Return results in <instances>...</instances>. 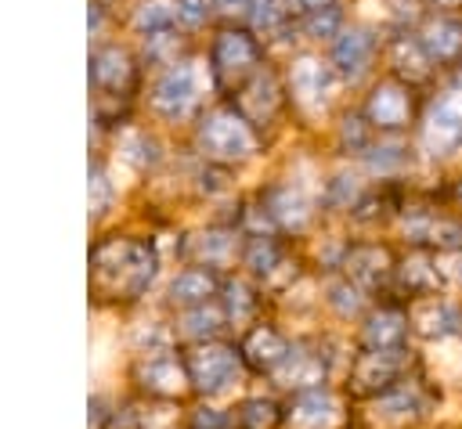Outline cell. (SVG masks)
I'll list each match as a JSON object with an SVG mask.
<instances>
[{"label": "cell", "mask_w": 462, "mask_h": 429, "mask_svg": "<svg viewBox=\"0 0 462 429\" xmlns=\"http://www.w3.org/2000/svg\"><path fill=\"white\" fill-rule=\"evenodd\" d=\"M411 112H415V105H411V87H404V83L393 79V76H390V79H379V83L372 87L368 101H365V119H368V126L379 130V133H401V130H408Z\"/></svg>", "instance_id": "8992f818"}, {"label": "cell", "mask_w": 462, "mask_h": 429, "mask_svg": "<svg viewBox=\"0 0 462 429\" xmlns=\"http://www.w3.org/2000/svg\"><path fill=\"white\" fill-rule=\"evenodd\" d=\"M137 79V65L126 47L119 43H101L90 50V87L97 97H126Z\"/></svg>", "instance_id": "52a82bcc"}, {"label": "cell", "mask_w": 462, "mask_h": 429, "mask_svg": "<svg viewBox=\"0 0 462 429\" xmlns=\"http://www.w3.org/2000/svg\"><path fill=\"white\" fill-rule=\"evenodd\" d=\"M195 252H199V260H206V263H224V260L235 252V238H231L227 231H206V234L195 238Z\"/></svg>", "instance_id": "4dcf8cb0"}, {"label": "cell", "mask_w": 462, "mask_h": 429, "mask_svg": "<svg viewBox=\"0 0 462 429\" xmlns=\"http://www.w3.org/2000/svg\"><path fill=\"white\" fill-rule=\"evenodd\" d=\"M249 4L253 0H213V7H220V11H249Z\"/></svg>", "instance_id": "ab89813d"}, {"label": "cell", "mask_w": 462, "mask_h": 429, "mask_svg": "<svg viewBox=\"0 0 462 429\" xmlns=\"http://www.w3.org/2000/svg\"><path fill=\"white\" fill-rule=\"evenodd\" d=\"M458 332H462V321H458Z\"/></svg>", "instance_id": "ee69618b"}, {"label": "cell", "mask_w": 462, "mask_h": 429, "mask_svg": "<svg viewBox=\"0 0 462 429\" xmlns=\"http://www.w3.org/2000/svg\"><path fill=\"white\" fill-rule=\"evenodd\" d=\"M430 4H437V7H458L462 0H430Z\"/></svg>", "instance_id": "b9f144b4"}, {"label": "cell", "mask_w": 462, "mask_h": 429, "mask_svg": "<svg viewBox=\"0 0 462 429\" xmlns=\"http://www.w3.org/2000/svg\"><path fill=\"white\" fill-rule=\"evenodd\" d=\"M148 105L152 112L162 119V123H180L195 112L199 105V76H195V65L191 61H177V65H166L152 90H148Z\"/></svg>", "instance_id": "5b68a950"}, {"label": "cell", "mask_w": 462, "mask_h": 429, "mask_svg": "<svg viewBox=\"0 0 462 429\" xmlns=\"http://www.w3.org/2000/svg\"><path fill=\"white\" fill-rule=\"evenodd\" d=\"M195 141H199L202 155H206L209 162H217V166L245 162V159L256 151V133H253V126H249L235 108L206 112V115L199 119Z\"/></svg>", "instance_id": "3957f363"}, {"label": "cell", "mask_w": 462, "mask_h": 429, "mask_svg": "<svg viewBox=\"0 0 462 429\" xmlns=\"http://www.w3.org/2000/svg\"><path fill=\"white\" fill-rule=\"evenodd\" d=\"M94 288L112 299H137L155 278V252L137 238H101L90 252Z\"/></svg>", "instance_id": "6da1fadb"}, {"label": "cell", "mask_w": 462, "mask_h": 429, "mask_svg": "<svg viewBox=\"0 0 462 429\" xmlns=\"http://www.w3.org/2000/svg\"><path fill=\"white\" fill-rule=\"evenodd\" d=\"M227 314L235 317V321H245L253 310H256V296H253V288L245 285V281H235V285H227Z\"/></svg>", "instance_id": "e575fe53"}, {"label": "cell", "mask_w": 462, "mask_h": 429, "mask_svg": "<svg viewBox=\"0 0 462 429\" xmlns=\"http://www.w3.org/2000/svg\"><path fill=\"white\" fill-rule=\"evenodd\" d=\"M220 324H224V314L217 306H206V303L191 306L184 314V335H191V339H209L220 332Z\"/></svg>", "instance_id": "f546056e"}, {"label": "cell", "mask_w": 462, "mask_h": 429, "mask_svg": "<svg viewBox=\"0 0 462 429\" xmlns=\"http://www.w3.org/2000/svg\"><path fill=\"white\" fill-rule=\"evenodd\" d=\"M437 270H440V281H448V285H462V249H455V252H440V256H437Z\"/></svg>", "instance_id": "f35d334b"}, {"label": "cell", "mask_w": 462, "mask_h": 429, "mask_svg": "<svg viewBox=\"0 0 462 429\" xmlns=\"http://www.w3.org/2000/svg\"><path fill=\"white\" fill-rule=\"evenodd\" d=\"M386 65H390V76L401 79L404 87H419L433 76V58L426 54L419 32H393L386 40Z\"/></svg>", "instance_id": "30bf717a"}, {"label": "cell", "mask_w": 462, "mask_h": 429, "mask_svg": "<svg viewBox=\"0 0 462 429\" xmlns=\"http://www.w3.org/2000/svg\"><path fill=\"white\" fill-rule=\"evenodd\" d=\"M336 0H300V7L310 14V11H321V7H332Z\"/></svg>", "instance_id": "60d3db41"}, {"label": "cell", "mask_w": 462, "mask_h": 429, "mask_svg": "<svg viewBox=\"0 0 462 429\" xmlns=\"http://www.w3.org/2000/svg\"><path fill=\"white\" fill-rule=\"evenodd\" d=\"M177 22V11L170 0H144L137 11H134V29L148 40V36H159V32H170Z\"/></svg>", "instance_id": "484cf974"}, {"label": "cell", "mask_w": 462, "mask_h": 429, "mask_svg": "<svg viewBox=\"0 0 462 429\" xmlns=\"http://www.w3.org/2000/svg\"><path fill=\"white\" fill-rule=\"evenodd\" d=\"M263 209H267V216H271L278 227H285V231H307V224L314 220L310 198H307L300 187H292V184H274V187H267Z\"/></svg>", "instance_id": "2e32d148"}, {"label": "cell", "mask_w": 462, "mask_h": 429, "mask_svg": "<svg viewBox=\"0 0 462 429\" xmlns=\"http://www.w3.org/2000/svg\"><path fill=\"white\" fill-rule=\"evenodd\" d=\"M458 198H462V184H458Z\"/></svg>", "instance_id": "7bdbcfd3"}, {"label": "cell", "mask_w": 462, "mask_h": 429, "mask_svg": "<svg viewBox=\"0 0 462 429\" xmlns=\"http://www.w3.org/2000/svg\"><path fill=\"white\" fill-rule=\"evenodd\" d=\"M365 162L375 169V173H390V169H397L401 162H404V148L401 144H368V151H365Z\"/></svg>", "instance_id": "836d02e7"}, {"label": "cell", "mask_w": 462, "mask_h": 429, "mask_svg": "<svg viewBox=\"0 0 462 429\" xmlns=\"http://www.w3.org/2000/svg\"><path fill=\"white\" fill-rule=\"evenodd\" d=\"M404 350H365L357 353L354 368H350V382L357 393H386L397 386V375L404 368Z\"/></svg>", "instance_id": "8fae6325"}, {"label": "cell", "mask_w": 462, "mask_h": 429, "mask_svg": "<svg viewBox=\"0 0 462 429\" xmlns=\"http://www.w3.org/2000/svg\"><path fill=\"white\" fill-rule=\"evenodd\" d=\"M282 83L271 68H260L242 90H235V112L249 123V126H267L278 108H282Z\"/></svg>", "instance_id": "9c48e42d"}, {"label": "cell", "mask_w": 462, "mask_h": 429, "mask_svg": "<svg viewBox=\"0 0 462 429\" xmlns=\"http://www.w3.org/2000/svg\"><path fill=\"white\" fill-rule=\"evenodd\" d=\"M245 14H249L253 29L263 32V36L278 32V29L289 22V7H285V0H253Z\"/></svg>", "instance_id": "83f0119b"}, {"label": "cell", "mask_w": 462, "mask_h": 429, "mask_svg": "<svg viewBox=\"0 0 462 429\" xmlns=\"http://www.w3.org/2000/svg\"><path fill=\"white\" fill-rule=\"evenodd\" d=\"M419 40L433 58V65H462V18L433 14L422 22Z\"/></svg>", "instance_id": "9a60e30c"}, {"label": "cell", "mask_w": 462, "mask_h": 429, "mask_svg": "<svg viewBox=\"0 0 462 429\" xmlns=\"http://www.w3.org/2000/svg\"><path fill=\"white\" fill-rule=\"evenodd\" d=\"M339 79H343V76L336 72V65H332V61H321L318 54H300V58H292V65H289V72H285L289 97H292L303 112H310V115L325 112V108L336 101Z\"/></svg>", "instance_id": "277c9868"}, {"label": "cell", "mask_w": 462, "mask_h": 429, "mask_svg": "<svg viewBox=\"0 0 462 429\" xmlns=\"http://www.w3.org/2000/svg\"><path fill=\"white\" fill-rule=\"evenodd\" d=\"M173 11H177V22H184L188 29H199L209 18L213 0H173Z\"/></svg>", "instance_id": "d590c367"}, {"label": "cell", "mask_w": 462, "mask_h": 429, "mask_svg": "<svg viewBox=\"0 0 462 429\" xmlns=\"http://www.w3.org/2000/svg\"><path fill=\"white\" fill-rule=\"evenodd\" d=\"M458 321H462V314H458L451 303L437 299V296L415 299L411 310H408V324H411L422 339H448L451 332H458Z\"/></svg>", "instance_id": "e0dca14e"}, {"label": "cell", "mask_w": 462, "mask_h": 429, "mask_svg": "<svg viewBox=\"0 0 462 429\" xmlns=\"http://www.w3.org/2000/svg\"><path fill=\"white\" fill-rule=\"evenodd\" d=\"M404 234L419 245H433L440 252L462 249V220L440 216L433 209H408L404 213Z\"/></svg>", "instance_id": "7c38bea8"}, {"label": "cell", "mask_w": 462, "mask_h": 429, "mask_svg": "<svg viewBox=\"0 0 462 429\" xmlns=\"http://www.w3.org/2000/svg\"><path fill=\"white\" fill-rule=\"evenodd\" d=\"M368 133H372V126H368V119L365 115H350L346 123H343V130H339V144L346 148V151H357V155H365L368 151Z\"/></svg>", "instance_id": "d6a6232c"}, {"label": "cell", "mask_w": 462, "mask_h": 429, "mask_svg": "<svg viewBox=\"0 0 462 429\" xmlns=\"http://www.w3.org/2000/svg\"><path fill=\"white\" fill-rule=\"evenodd\" d=\"M303 32L310 40H339L343 32V11L332 4V7H321V11H310L303 18Z\"/></svg>", "instance_id": "f1b7e54d"}, {"label": "cell", "mask_w": 462, "mask_h": 429, "mask_svg": "<svg viewBox=\"0 0 462 429\" xmlns=\"http://www.w3.org/2000/svg\"><path fill=\"white\" fill-rule=\"evenodd\" d=\"M339 418V400L328 389H303L289 411L296 429H332Z\"/></svg>", "instance_id": "d6986e66"}, {"label": "cell", "mask_w": 462, "mask_h": 429, "mask_svg": "<svg viewBox=\"0 0 462 429\" xmlns=\"http://www.w3.org/2000/svg\"><path fill=\"white\" fill-rule=\"evenodd\" d=\"M263 68V47L249 29L224 25L209 43V72L217 90L235 94Z\"/></svg>", "instance_id": "7a4b0ae2"}, {"label": "cell", "mask_w": 462, "mask_h": 429, "mask_svg": "<svg viewBox=\"0 0 462 429\" xmlns=\"http://www.w3.org/2000/svg\"><path fill=\"white\" fill-rule=\"evenodd\" d=\"M108 195H112V184H108L105 169L94 162V166H90V213H94V216H101V213L108 209Z\"/></svg>", "instance_id": "8d00e7d4"}, {"label": "cell", "mask_w": 462, "mask_h": 429, "mask_svg": "<svg viewBox=\"0 0 462 429\" xmlns=\"http://www.w3.org/2000/svg\"><path fill=\"white\" fill-rule=\"evenodd\" d=\"M242 418L253 425V429H263L274 422V404L271 400H245L242 404Z\"/></svg>", "instance_id": "74e56055"}, {"label": "cell", "mask_w": 462, "mask_h": 429, "mask_svg": "<svg viewBox=\"0 0 462 429\" xmlns=\"http://www.w3.org/2000/svg\"><path fill=\"white\" fill-rule=\"evenodd\" d=\"M397 281L411 299H426L437 292L440 285V270H437V256L430 252H411L401 267H397Z\"/></svg>", "instance_id": "44dd1931"}, {"label": "cell", "mask_w": 462, "mask_h": 429, "mask_svg": "<svg viewBox=\"0 0 462 429\" xmlns=\"http://www.w3.org/2000/svg\"><path fill=\"white\" fill-rule=\"evenodd\" d=\"M321 375H325L321 353H307V350H289V357L278 368V379L285 386H314L321 382Z\"/></svg>", "instance_id": "cb8c5ba5"}, {"label": "cell", "mask_w": 462, "mask_h": 429, "mask_svg": "<svg viewBox=\"0 0 462 429\" xmlns=\"http://www.w3.org/2000/svg\"><path fill=\"white\" fill-rule=\"evenodd\" d=\"M343 270H346V278L357 285V288H372V285H379L390 270H397L393 267V252L386 249V245H379V242H361V245H350L346 252H343Z\"/></svg>", "instance_id": "5bb4252c"}, {"label": "cell", "mask_w": 462, "mask_h": 429, "mask_svg": "<svg viewBox=\"0 0 462 429\" xmlns=\"http://www.w3.org/2000/svg\"><path fill=\"white\" fill-rule=\"evenodd\" d=\"M242 371V357L231 346H217L206 342L188 357V379L202 389V393H224L231 389V382Z\"/></svg>", "instance_id": "ba28073f"}, {"label": "cell", "mask_w": 462, "mask_h": 429, "mask_svg": "<svg viewBox=\"0 0 462 429\" xmlns=\"http://www.w3.org/2000/svg\"><path fill=\"white\" fill-rule=\"evenodd\" d=\"M408 314L401 310H375L368 321H365V346L368 350H404V339H408Z\"/></svg>", "instance_id": "ffe728a7"}, {"label": "cell", "mask_w": 462, "mask_h": 429, "mask_svg": "<svg viewBox=\"0 0 462 429\" xmlns=\"http://www.w3.org/2000/svg\"><path fill=\"white\" fill-rule=\"evenodd\" d=\"M361 303H365V296H361L357 285H350V281H336V285H328V306H332L336 314L350 317V314L361 310Z\"/></svg>", "instance_id": "1f68e13d"}, {"label": "cell", "mask_w": 462, "mask_h": 429, "mask_svg": "<svg viewBox=\"0 0 462 429\" xmlns=\"http://www.w3.org/2000/svg\"><path fill=\"white\" fill-rule=\"evenodd\" d=\"M141 379H144V386H152L155 393H180L188 371L177 364V357H170V353H152V357L141 364Z\"/></svg>", "instance_id": "603a6c76"}, {"label": "cell", "mask_w": 462, "mask_h": 429, "mask_svg": "<svg viewBox=\"0 0 462 429\" xmlns=\"http://www.w3.org/2000/svg\"><path fill=\"white\" fill-rule=\"evenodd\" d=\"M422 407L426 404H422L419 389L415 386H401V382L375 397V415H383V418H415V415H422Z\"/></svg>", "instance_id": "d4e9b609"}, {"label": "cell", "mask_w": 462, "mask_h": 429, "mask_svg": "<svg viewBox=\"0 0 462 429\" xmlns=\"http://www.w3.org/2000/svg\"><path fill=\"white\" fill-rule=\"evenodd\" d=\"M245 267L260 278L274 274V267H285V256H282V245L274 238H263V234H253V242L245 245Z\"/></svg>", "instance_id": "4316f807"}, {"label": "cell", "mask_w": 462, "mask_h": 429, "mask_svg": "<svg viewBox=\"0 0 462 429\" xmlns=\"http://www.w3.org/2000/svg\"><path fill=\"white\" fill-rule=\"evenodd\" d=\"M217 292V278L206 270V267H188V270H180L177 278H173V285H170V296H173V303H180V306H202L209 296Z\"/></svg>", "instance_id": "7402d4cb"}, {"label": "cell", "mask_w": 462, "mask_h": 429, "mask_svg": "<svg viewBox=\"0 0 462 429\" xmlns=\"http://www.w3.org/2000/svg\"><path fill=\"white\" fill-rule=\"evenodd\" d=\"M242 353H245V361H249L256 371H278L282 361L289 357V342H285V335H282L278 328L256 324V328L242 339Z\"/></svg>", "instance_id": "ac0fdd59"}, {"label": "cell", "mask_w": 462, "mask_h": 429, "mask_svg": "<svg viewBox=\"0 0 462 429\" xmlns=\"http://www.w3.org/2000/svg\"><path fill=\"white\" fill-rule=\"evenodd\" d=\"M375 61V32L365 25H350L332 43V65L343 79H361Z\"/></svg>", "instance_id": "4fadbf2b"}]
</instances>
